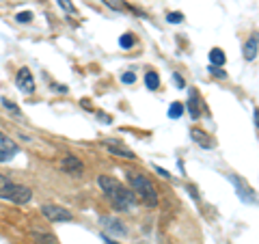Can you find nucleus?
<instances>
[{
    "mask_svg": "<svg viewBox=\"0 0 259 244\" xmlns=\"http://www.w3.org/2000/svg\"><path fill=\"white\" fill-rule=\"evenodd\" d=\"M15 20H18L20 24H28L32 20V13L30 11H22V13H18V18H15Z\"/></svg>",
    "mask_w": 259,
    "mask_h": 244,
    "instance_id": "24",
    "label": "nucleus"
},
{
    "mask_svg": "<svg viewBox=\"0 0 259 244\" xmlns=\"http://www.w3.org/2000/svg\"><path fill=\"white\" fill-rule=\"evenodd\" d=\"M166 20L171 22V24H180V22H184V13L173 11V13H168V15H166Z\"/></svg>",
    "mask_w": 259,
    "mask_h": 244,
    "instance_id": "21",
    "label": "nucleus"
},
{
    "mask_svg": "<svg viewBox=\"0 0 259 244\" xmlns=\"http://www.w3.org/2000/svg\"><path fill=\"white\" fill-rule=\"evenodd\" d=\"M184 115V104L182 102H173L171 108H168V117L171 119H180Z\"/></svg>",
    "mask_w": 259,
    "mask_h": 244,
    "instance_id": "17",
    "label": "nucleus"
},
{
    "mask_svg": "<svg viewBox=\"0 0 259 244\" xmlns=\"http://www.w3.org/2000/svg\"><path fill=\"white\" fill-rule=\"evenodd\" d=\"M61 169L65 171V173H69V175H82V162H80L76 156H65L61 160Z\"/></svg>",
    "mask_w": 259,
    "mask_h": 244,
    "instance_id": "9",
    "label": "nucleus"
},
{
    "mask_svg": "<svg viewBox=\"0 0 259 244\" xmlns=\"http://www.w3.org/2000/svg\"><path fill=\"white\" fill-rule=\"evenodd\" d=\"M15 85H18V89L24 95H32V93H35V78H32L30 69H26V67H22L18 71V76H15Z\"/></svg>",
    "mask_w": 259,
    "mask_h": 244,
    "instance_id": "7",
    "label": "nucleus"
},
{
    "mask_svg": "<svg viewBox=\"0 0 259 244\" xmlns=\"http://www.w3.org/2000/svg\"><path fill=\"white\" fill-rule=\"evenodd\" d=\"M104 5H108L110 9H115V11H125V5L121 3V0H104Z\"/></svg>",
    "mask_w": 259,
    "mask_h": 244,
    "instance_id": "18",
    "label": "nucleus"
},
{
    "mask_svg": "<svg viewBox=\"0 0 259 244\" xmlns=\"http://www.w3.org/2000/svg\"><path fill=\"white\" fill-rule=\"evenodd\" d=\"M190 136H192V141L201 145L203 149H212L214 147V141H212V136H209L207 132H203V130H199V128H192L190 130Z\"/></svg>",
    "mask_w": 259,
    "mask_h": 244,
    "instance_id": "10",
    "label": "nucleus"
},
{
    "mask_svg": "<svg viewBox=\"0 0 259 244\" xmlns=\"http://www.w3.org/2000/svg\"><path fill=\"white\" fill-rule=\"evenodd\" d=\"M127 184L130 190L134 192V197H139L143 203H147L149 208H158V192L147 177L141 173H127Z\"/></svg>",
    "mask_w": 259,
    "mask_h": 244,
    "instance_id": "2",
    "label": "nucleus"
},
{
    "mask_svg": "<svg viewBox=\"0 0 259 244\" xmlns=\"http://www.w3.org/2000/svg\"><path fill=\"white\" fill-rule=\"evenodd\" d=\"M56 3H59V7H63L67 13H76V7L71 5V0H56Z\"/></svg>",
    "mask_w": 259,
    "mask_h": 244,
    "instance_id": "20",
    "label": "nucleus"
},
{
    "mask_svg": "<svg viewBox=\"0 0 259 244\" xmlns=\"http://www.w3.org/2000/svg\"><path fill=\"white\" fill-rule=\"evenodd\" d=\"M229 180L233 182V186H236V192H238V197L244 201V203H250V206H255L257 203V194H255V190L250 188V186L242 180V177H238V175H229Z\"/></svg>",
    "mask_w": 259,
    "mask_h": 244,
    "instance_id": "5",
    "label": "nucleus"
},
{
    "mask_svg": "<svg viewBox=\"0 0 259 244\" xmlns=\"http://www.w3.org/2000/svg\"><path fill=\"white\" fill-rule=\"evenodd\" d=\"M97 117H100V119L104 121V124H110V121H112V119L106 115V112H97Z\"/></svg>",
    "mask_w": 259,
    "mask_h": 244,
    "instance_id": "28",
    "label": "nucleus"
},
{
    "mask_svg": "<svg viewBox=\"0 0 259 244\" xmlns=\"http://www.w3.org/2000/svg\"><path fill=\"white\" fill-rule=\"evenodd\" d=\"M145 87H147L149 91H158L160 89V76L156 71H147V74H145Z\"/></svg>",
    "mask_w": 259,
    "mask_h": 244,
    "instance_id": "14",
    "label": "nucleus"
},
{
    "mask_svg": "<svg viewBox=\"0 0 259 244\" xmlns=\"http://www.w3.org/2000/svg\"><path fill=\"white\" fill-rule=\"evenodd\" d=\"M244 59L246 61H255L257 59V35H250V39L244 46Z\"/></svg>",
    "mask_w": 259,
    "mask_h": 244,
    "instance_id": "12",
    "label": "nucleus"
},
{
    "mask_svg": "<svg viewBox=\"0 0 259 244\" xmlns=\"http://www.w3.org/2000/svg\"><path fill=\"white\" fill-rule=\"evenodd\" d=\"M100 223L104 225V229L110 231L112 235H125L127 233V227L121 221H117V218H112V216H102Z\"/></svg>",
    "mask_w": 259,
    "mask_h": 244,
    "instance_id": "8",
    "label": "nucleus"
},
{
    "mask_svg": "<svg viewBox=\"0 0 259 244\" xmlns=\"http://www.w3.org/2000/svg\"><path fill=\"white\" fill-rule=\"evenodd\" d=\"M119 46H121V48H132V46H134V39L130 37V35H121Z\"/></svg>",
    "mask_w": 259,
    "mask_h": 244,
    "instance_id": "23",
    "label": "nucleus"
},
{
    "mask_svg": "<svg viewBox=\"0 0 259 244\" xmlns=\"http://www.w3.org/2000/svg\"><path fill=\"white\" fill-rule=\"evenodd\" d=\"M41 214L50 223H69V221H74V214H71L69 210H65V208H59V206H44Z\"/></svg>",
    "mask_w": 259,
    "mask_h": 244,
    "instance_id": "4",
    "label": "nucleus"
},
{
    "mask_svg": "<svg viewBox=\"0 0 259 244\" xmlns=\"http://www.w3.org/2000/svg\"><path fill=\"white\" fill-rule=\"evenodd\" d=\"M209 61H212V65H214V67H223L227 59H225V54H223V50H221V48H214V50L209 52Z\"/></svg>",
    "mask_w": 259,
    "mask_h": 244,
    "instance_id": "16",
    "label": "nucleus"
},
{
    "mask_svg": "<svg viewBox=\"0 0 259 244\" xmlns=\"http://www.w3.org/2000/svg\"><path fill=\"white\" fill-rule=\"evenodd\" d=\"M121 83H123V85H134L136 83V74H134V71H125V74L121 76Z\"/></svg>",
    "mask_w": 259,
    "mask_h": 244,
    "instance_id": "19",
    "label": "nucleus"
},
{
    "mask_svg": "<svg viewBox=\"0 0 259 244\" xmlns=\"http://www.w3.org/2000/svg\"><path fill=\"white\" fill-rule=\"evenodd\" d=\"M20 153V147L18 143L11 141L9 136L0 134V165H7V162H11L15 156Z\"/></svg>",
    "mask_w": 259,
    "mask_h": 244,
    "instance_id": "6",
    "label": "nucleus"
},
{
    "mask_svg": "<svg viewBox=\"0 0 259 244\" xmlns=\"http://www.w3.org/2000/svg\"><path fill=\"white\" fill-rule=\"evenodd\" d=\"M209 71H212L214 76H218V78H227L225 71H223V69H218V67H214V65H212V67H209Z\"/></svg>",
    "mask_w": 259,
    "mask_h": 244,
    "instance_id": "26",
    "label": "nucleus"
},
{
    "mask_svg": "<svg viewBox=\"0 0 259 244\" xmlns=\"http://www.w3.org/2000/svg\"><path fill=\"white\" fill-rule=\"evenodd\" d=\"M153 169H156V173H158L160 177H164V180H171V173H168V171H164L162 167H153Z\"/></svg>",
    "mask_w": 259,
    "mask_h": 244,
    "instance_id": "25",
    "label": "nucleus"
},
{
    "mask_svg": "<svg viewBox=\"0 0 259 244\" xmlns=\"http://www.w3.org/2000/svg\"><path fill=\"white\" fill-rule=\"evenodd\" d=\"M97 184H100V188L104 190V194L112 201V206H115L119 212H130V210L136 208V197L134 192L125 188L123 184H119L115 177H108V175H100V180H97Z\"/></svg>",
    "mask_w": 259,
    "mask_h": 244,
    "instance_id": "1",
    "label": "nucleus"
},
{
    "mask_svg": "<svg viewBox=\"0 0 259 244\" xmlns=\"http://www.w3.org/2000/svg\"><path fill=\"white\" fill-rule=\"evenodd\" d=\"M32 240H35V244H59V240H56V235L52 233H41V231H32Z\"/></svg>",
    "mask_w": 259,
    "mask_h": 244,
    "instance_id": "13",
    "label": "nucleus"
},
{
    "mask_svg": "<svg viewBox=\"0 0 259 244\" xmlns=\"http://www.w3.org/2000/svg\"><path fill=\"white\" fill-rule=\"evenodd\" d=\"M188 110H190V117L192 119H199L201 115V100H199V93L190 89V95H188Z\"/></svg>",
    "mask_w": 259,
    "mask_h": 244,
    "instance_id": "11",
    "label": "nucleus"
},
{
    "mask_svg": "<svg viewBox=\"0 0 259 244\" xmlns=\"http://www.w3.org/2000/svg\"><path fill=\"white\" fill-rule=\"evenodd\" d=\"M104 242H106V244H117V242H112L110 238H106V235H104Z\"/></svg>",
    "mask_w": 259,
    "mask_h": 244,
    "instance_id": "29",
    "label": "nucleus"
},
{
    "mask_svg": "<svg viewBox=\"0 0 259 244\" xmlns=\"http://www.w3.org/2000/svg\"><path fill=\"white\" fill-rule=\"evenodd\" d=\"M3 106H5L7 110H11V112H13V115H20V108H18V106H15V104H13L11 100H7V97H5V100H3Z\"/></svg>",
    "mask_w": 259,
    "mask_h": 244,
    "instance_id": "22",
    "label": "nucleus"
},
{
    "mask_svg": "<svg viewBox=\"0 0 259 244\" xmlns=\"http://www.w3.org/2000/svg\"><path fill=\"white\" fill-rule=\"evenodd\" d=\"M106 149L112 153V156H119V158H130V160H134V158H136L132 151H127V149H123V147H119V145H106Z\"/></svg>",
    "mask_w": 259,
    "mask_h": 244,
    "instance_id": "15",
    "label": "nucleus"
},
{
    "mask_svg": "<svg viewBox=\"0 0 259 244\" xmlns=\"http://www.w3.org/2000/svg\"><path fill=\"white\" fill-rule=\"evenodd\" d=\"M0 199L22 206V203H28L32 199V190L28 188V186L15 184V182L9 180V177L0 175Z\"/></svg>",
    "mask_w": 259,
    "mask_h": 244,
    "instance_id": "3",
    "label": "nucleus"
},
{
    "mask_svg": "<svg viewBox=\"0 0 259 244\" xmlns=\"http://www.w3.org/2000/svg\"><path fill=\"white\" fill-rule=\"evenodd\" d=\"M173 80L177 83V89H184L186 87V83H184V78L180 76V74H173Z\"/></svg>",
    "mask_w": 259,
    "mask_h": 244,
    "instance_id": "27",
    "label": "nucleus"
}]
</instances>
